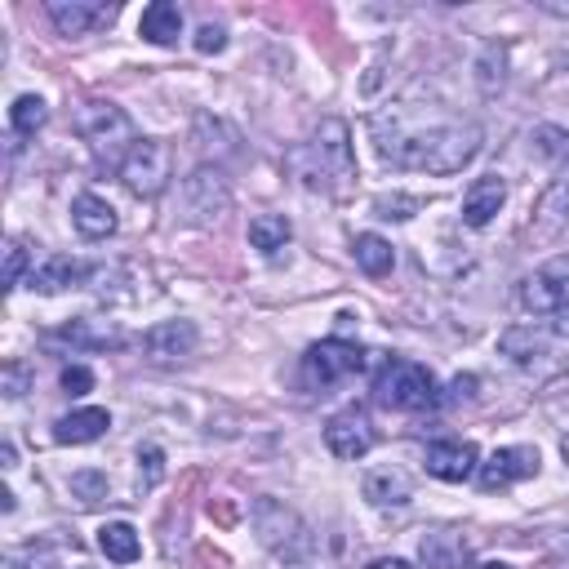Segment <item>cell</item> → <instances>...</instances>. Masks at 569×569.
Returning a JSON list of instances; mask_svg holds the SVG:
<instances>
[{"label":"cell","mask_w":569,"mask_h":569,"mask_svg":"<svg viewBox=\"0 0 569 569\" xmlns=\"http://www.w3.org/2000/svg\"><path fill=\"white\" fill-rule=\"evenodd\" d=\"M369 138L387 164L431 178L458 173L480 151V124L436 102H387L369 116Z\"/></svg>","instance_id":"1"},{"label":"cell","mask_w":569,"mask_h":569,"mask_svg":"<svg viewBox=\"0 0 569 569\" xmlns=\"http://www.w3.org/2000/svg\"><path fill=\"white\" fill-rule=\"evenodd\" d=\"M284 169L307 187L325 196H347L356 182V156H351V129L347 120L329 116L307 142H293L284 151Z\"/></svg>","instance_id":"2"},{"label":"cell","mask_w":569,"mask_h":569,"mask_svg":"<svg viewBox=\"0 0 569 569\" xmlns=\"http://www.w3.org/2000/svg\"><path fill=\"white\" fill-rule=\"evenodd\" d=\"M253 529H258L262 547L276 551V560L284 569H329V560L320 551V538L298 520L293 507H284L276 498H258L253 502Z\"/></svg>","instance_id":"3"},{"label":"cell","mask_w":569,"mask_h":569,"mask_svg":"<svg viewBox=\"0 0 569 569\" xmlns=\"http://www.w3.org/2000/svg\"><path fill=\"white\" fill-rule=\"evenodd\" d=\"M76 133L89 142L93 160L107 164V169H116V173H120L124 156L138 147L133 120H129L111 98H89V102H80V107H76Z\"/></svg>","instance_id":"4"},{"label":"cell","mask_w":569,"mask_h":569,"mask_svg":"<svg viewBox=\"0 0 569 569\" xmlns=\"http://www.w3.org/2000/svg\"><path fill=\"white\" fill-rule=\"evenodd\" d=\"M373 400L382 409H400V413H422L440 405V387L431 378L427 365L418 360H387L373 378Z\"/></svg>","instance_id":"5"},{"label":"cell","mask_w":569,"mask_h":569,"mask_svg":"<svg viewBox=\"0 0 569 569\" xmlns=\"http://www.w3.org/2000/svg\"><path fill=\"white\" fill-rule=\"evenodd\" d=\"M169 178H173V151H169V142H160V138H138V147L124 156V164H120V182L133 191V196H142V200H151V196H160L164 187H169Z\"/></svg>","instance_id":"6"},{"label":"cell","mask_w":569,"mask_h":569,"mask_svg":"<svg viewBox=\"0 0 569 569\" xmlns=\"http://www.w3.org/2000/svg\"><path fill=\"white\" fill-rule=\"evenodd\" d=\"M365 347H356V342H342V338H325V342H316L307 356H302V382L307 387H333V382H342V378H351V373H360L365 369Z\"/></svg>","instance_id":"7"},{"label":"cell","mask_w":569,"mask_h":569,"mask_svg":"<svg viewBox=\"0 0 569 569\" xmlns=\"http://www.w3.org/2000/svg\"><path fill=\"white\" fill-rule=\"evenodd\" d=\"M182 204H187V218L196 227H209L213 218L227 213L231 204V187H227V173L218 164H200L191 169V178L182 182Z\"/></svg>","instance_id":"8"},{"label":"cell","mask_w":569,"mask_h":569,"mask_svg":"<svg viewBox=\"0 0 569 569\" xmlns=\"http://www.w3.org/2000/svg\"><path fill=\"white\" fill-rule=\"evenodd\" d=\"M520 307L529 316H556L560 307H569V258H556L551 267L525 276L520 280Z\"/></svg>","instance_id":"9"},{"label":"cell","mask_w":569,"mask_h":569,"mask_svg":"<svg viewBox=\"0 0 569 569\" xmlns=\"http://www.w3.org/2000/svg\"><path fill=\"white\" fill-rule=\"evenodd\" d=\"M325 445H329V453L333 458H342V462H356V458H365L369 449H373V427H369V413L365 409H342V413H333L329 422H325Z\"/></svg>","instance_id":"10"},{"label":"cell","mask_w":569,"mask_h":569,"mask_svg":"<svg viewBox=\"0 0 569 569\" xmlns=\"http://www.w3.org/2000/svg\"><path fill=\"white\" fill-rule=\"evenodd\" d=\"M533 471H538V449L533 445H502L480 462L476 476H480V489L493 493V489H507V485H516Z\"/></svg>","instance_id":"11"},{"label":"cell","mask_w":569,"mask_h":569,"mask_svg":"<svg viewBox=\"0 0 569 569\" xmlns=\"http://www.w3.org/2000/svg\"><path fill=\"white\" fill-rule=\"evenodd\" d=\"M44 13L53 18V27H58L62 36H89V31L107 27V22H116L120 4H98V0H49Z\"/></svg>","instance_id":"12"},{"label":"cell","mask_w":569,"mask_h":569,"mask_svg":"<svg viewBox=\"0 0 569 569\" xmlns=\"http://www.w3.org/2000/svg\"><path fill=\"white\" fill-rule=\"evenodd\" d=\"M142 351L156 360V365H169V360H182L196 351V325L191 320H160L142 333Z\"/></svg>","instance_id":"13"},{"label":"cell","mask_w":569,"mask_h":569,"mask_svg":"<svg viewBox=\"0 0 569 569\" xmlns=\"http://www.w3.org/2000/svg\"><path fill=\"white\" fill-rule=\"evenodd\" d=\"M422 467L436 476V480H467L476 471V445L471 440H431L427 453H422Z\"/></svg>","instance_id":"14"},{"label":"cell","mask_w":569,"mask_h":569,"mask_svg":"<svg viewBox=\"0 0 569 569\" xmlns=\"http://www.w3.org/2000/svg\"><path fill=\"white\" fill-rule=\"evenodd\" d=\"M502 200H507V178H502V173L476 178V182L462 191V222H467V227H489L493 213L502 209Z\"/></svg>","instance_id":"15"},{"label":"cell","mask_w":569,"mask_h":569,"mask_svg":"<svg viewBox=\"0 0 569 569\" xmlns=\"http://www.w3.org/2000/svg\"><path fill=\"white\" fill-rule=\"evenodd\" d=\"M89 276H93V271H89L80 258H71V253H49L40 267H31L27 284H31V289H40V293H58V289L84 284Z\"/></svg>","instance_id":"16"},{"label":"cell","mask_w":569,"mask_h":569,"mask_svg":"<svg viewBox=\"0 0 569 569\" xmlns=\"http://www.w3.org/2000/svg\"><path fill=\"white\" fill-rule=\"evenodd\" d=\"M71 227L84 236V240H107L116 231V209L98 196V191H80L71 200Z\"/></svg>","instance_id":"17"},{"label":"cell","mask_w":569,"mask_h":569,"mask_svg":"<svg viewBox=\"0 0 569 569\" xmlns=\"http://www.w3.org/2000/svg\"><path fill=\"white\" fill-rule=\"evenodd\" d=\"M58 342H71V347H80V351H116V347H124L129 338H124V329H116L111 320H67L58 333H53Z\"/></svg>","instance_id":"18"},{"label":"cell","mask_w":569,"mask_h":569,"mask_svg":"<svg viewBox=\"0 0 569 569\" xmlns=\"http://www.w3.org/2000/svg\"><path fill=\"white\" fill-rule=\"evenodd\" d=\"M107 427H111V413L98 409V405H89V409H76V413H67V418H58V422H53V440H58V445H89V440H98Z\"/></svg>","instance_id":"19"},{"label":"cell","mask_w":569,"mask_h":569,"mask_svg":"<svg viewBox=\"0 0 569 569\" xmlns=\"http://www.w3.org/2000/svg\"><path fill=\"white\" fill-rule=\"evenodd\" d=\"M138 36H142V40H151V44H173V40L182 36V9H178V4H169V0L147 4V9H142V18H138Z\"/></svg>","instance_id":"20"},{"label":"cell","mask_w":569,"mask_h":569,"mask_svg":"<svg viewBox=\"0 0 569 569\" xmlns=\"http://www.w3.org/2000/svg\"><path fill=\"white\" fill-rule=\"evenodd\" d=\"M365 498H369L373 507H405V502L413 498V485H409L405 471H396V467H378V471L365 476Z\"/></svg>","instance_id":"21"},{"label":"cell","mask_w":569,"mask_h":569,"mask_svg":"<svg viewBox=\"0 0 569 569\" xmlns=\"http://www.w3.org/2000/svg\"><path fill=\"white\" fill-rule=\"evenodd\" d=\"M422 560L427 569H458L467 560V538L458 529H431L422 538Z\"/></svg>","instance_id":"22"},{"label":"cell","mask_w":569,"mask_h":569,"mask_svg":"<svg viewBox=\"0 0 569 569\" xmlns=\"http://www.w3.org/2000/svg\"><path fill=\"white\" fill-rule=\"evenodd\" d=\"M98 547H102V556L116 560V565H133V560L142 556L138 529H133L129 520H111V525H102V529H98Z\"/></svg>","instance_id":"23"},{"label":"cell","mask_w":569,"mask_h":569,"mask_svg":"<svg viewBox=\"0 0 569 569\" xmlns=\"http://www.w3.org/2000/svg\"><path fill=\"white\" fill-rule=\"evenodd\" d=\"M565 222H569V178H560V182L542 196V204H538V213H533V236L547 240V236H556Z\"/></svg>","instance_id":"24"},{"label":"cell","mask_w":569,"mask_h":569,"mask_svg":"<svg viewBox=\"0 0 569 569\" xmlns=\"http://www.w3.org/2000/svg\"><path fill=\"white\" fill-rule=\"evenodd\" d=\"M44 120H49V107H44V98H36V93H22V98H13V107H9V129H13V151L22 147L18 138H36V129H44Z\"/></svg>","instance_id":"25"},{"label":"cell","mask_w":569,"mask_h":569,"mask_svg":"<svg viewBox=\"0 0 569 569\" xmlns=\"http://www.w3.org/2000/svg\"><path fill=\"white\" fill-rule=\"evenodd\" d=\"M498 351L511 356L516 365H533L538 356H547V338H542L533 325H511V329H502Z\"/></svg>","instance_id":"26"},{"label":"cell","mask_w":569,"mask_h":569,"mask_svg":"<svg viewBox=\"0 0 569 569\" xmlns=\"http://www.w3.org/2000/svg\"><path fill=\"white\" fill-rule=\"evenodd\" d=\"M289 236H293V227H289L284 213H258V218H249V244H253L258 253H276V249H284Z\"/></svg>","instance_id":"27"},{"label":"cell","mask_w":569,"mask_h":569,"mask_svg":"<svg viewBox=\"0 0 569 569\" xmlns=\"http://www.w3.org/2000/svg\"><path fill=\"white\" fill-rule=\"evenodd\" d=\"M351 249H356V262H360L365 276H387V271L396 267V249H391V240H382V236H373V231H360Z\"/></svg>","instance_id":"28"},{"label":"cell","mask_w":569,"mask_h":569,"mask_svg":"<svg viewBox=\"0 0 569 569\" xmlns=\"http://www.w3.org/2000/svg\"><path fill=\"white\" fill-rule=\"evenodd\" d=\"M529 142H533V151H538L547 164H556V169H565V173H569V129L538 124V129L529 133Z\"/></svg>","instance_id":"29"},{"label":"cell","mask_w":569,"mask_h":569,"mask_svg":"<svg viewBox=\"0 0 569 569\" xmlns=\"http://www.w3.org/2000/svg\"><path fill=\"white\" fill-rule=\"evenodd\" d=\"M138 480H142V489H156L164 480V453H160V445H142L138 449Z\"/></svg>","instance_id":"30"},{"label":"cell","mask_w":569,"mask_h":569,"mask_svg":"<svg viewBox=\"0 0 569 569\" xmlns=\"http://www.w3.org/2000/svg\"><path fill=\"white\" fill-rule=\"evenodd\" d=\"M71 493L89 507V502H102L107 498V476L102 471H76L71 476Z\"/></svg>","instance_id":"31"},{"label":"cell","mask_w":569,"mask_h":569,"mask_svg":"<svg viewBox=\"0 0 569 569\" xmlns=\"http://www.w3.org/2000/svg\"><path fill=\"white\" fill-rule=\"evenodd\" d=\"M27 387H31V369H27L22 360H4V369H0V391H4L9 400H18V396H27Z\"/></svg>","instance_id":"32"},{"label":"cell","mask_w":569,"mask_h":569,"mask_svg":"<svg viewBox=\"0 0 569 569\" xmlns=\"http://www.w3.org/2000/svg\"><path fill=\"white\" fill-rule=\"evenodd\" d=\"M373 209H378V218H413L418 209H422V200L418 196H378L373 200Z\"/></svg>","instance_id":"33"},{"label":"cell","mask_w":569,"mask_h":569,"mask_svg":"<svg viewBox=\"0 0 569 569\" xmlns=\"http://www.w3.org/2000/svg\"><path fill=\"white\" fill-rule=\"evenodd\" d=\"M22 267H27V249H22V240H9L4 244V289L22 284Z\"/></svg>","instance_id":"34"},{"label":"cell","mask_w":569,"mask_h":569,"mask_svg":"<svg viewBox=\"0 0 569 569\" xmlns=\"http://www.w3.org/2000/svg\"><path fill=\"white\" fill-rule=\"evenodd\" d=\"M93 387V369H84V365H67L62 369V391L67 396H84Z\"/></svg>","instance_id":"35"},{"label":"cell","mask_w":569,"mask_h":569,"mask_svg":"<svg viewBox=\"0 0 569 569\" xmlns=\"http://www.w3.org/2000/svg\"><path fill=\"white\" fill-rule=\"evenodd\" d=\"M196 49H200V53H222V49H227V31H222L218 22H204V27L196 31Z\"/></svg>","instance_id":"36"},{"label":"cell","mask_w":569,"mask_h":569,"mask_svg":"<svg viewBox=\"0 0 569 569\" xmlns=\"http://www.w3.org/2000/svg\"><path fill=\"white\" fill-rule=\"evenodd\" d=\"M498 53H502V49H498V44H489V49H485V58H480V89H485V93H493V89L502 84V67L493 71V58H498Z\"/></svg>","instance_id":"37"},{"label":"cell","mask_w":569,"mask_h":569,"mask_svg":"<svg viewBox=\"0 0 569 569\" xmlns=\"http://www.w3.org/2000/svg\"><path fill=\"white\" fill-rule=\"evenodd\" d=\"M476 396V373H458L449 382V400H471Z\"/></svg>","instance_id":"38"},{"label":"cell","mask_w":569,"mask_h":569,"mask_svg":"<svg viewBox=\"0 0 569 569\" xmlns=\"http://www.w3.org/2000/svg\"><path fill=\"white\" fill-rule=\"evenodd\" d=\"M209 516H213L218 525H236V516H240V511H236L231 502H222V498H218V502H209Z\"/></svg>","instance_id":"39"},{"label":"cell","mask_w":569,"mask_h":569,"mask_svg":"<svg viewBox=\"0 0 569 569\" xmlns=\"http://www.w3.org/2000/svg\"><path fill=\"white\" fill-rule=\"evenodd\" d=\"M538 9H547V13H560V18H569V0H538Z\"/></svg>","instance_id":"40"},{"label":"cell","mask_w":569,"mask_h":569,"mask_svg":"<svg viewBox=\"0 0 569 569\" xmlns=\"http://www.w3.org/2000/svg\"><path fill=\"white\" fill-rule=\"evenodd\" d=\"M369 569H413V565L400 560V556H391V560H378V565H369Z\"/></svg>","instance_id":"41"},{"label":"cell","mask_w":569,"mask_h":569,"mask_svg":"<svg viewBox=\"0 0 569 569\" xmlns=\"http://www.w3.org/2000/svg\"><path fill=\"white\" fill-rule=\"evenodd\" d=\"M476 569H507L502 560H485V565H476Z\"/></svg>","instance_id":"42"},{"label":"cell","mask_w":569,"mask_h":569,"mask_svg":"<svg viewBox=\"0 0 569 569\" xmlns=\"http://www.w3.org/2000/svg\"><path fill=\"white\" fill-rule=\"evenodd\" d=\"M560 453H565V458H569V436H565V440H560Z\"/></svg>","instance_id":"43"}]
</instances>
